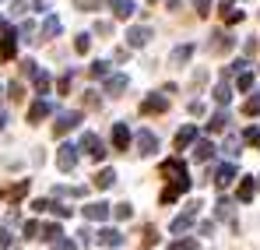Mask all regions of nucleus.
<instances>
[{
  "label": "nucleus",
  "instance_id": "2f4dec72",
  "mask_svg": "<svg viewBox=\"0 0 260 250\" xmlns=\"http://www.w3.org/2000/svg\"><path fill=\"white\" fill-rule=\"evenodd\" d=\"M39 233H43L46 240H60V236H63V229H60V226H46V229H39Z\"/></svg>",
  "mask_w": 260,
  "mask_h": 250
},
{
  "label": "nucleus",
  "instance_id": "72a5a7b5",
  "mask_svg": "<svg viewBox=\"0 0 260 250\" xmlns=\"http://www.w3.org/2000/svg\"><path fill=\"white\" fill-rule=\"evenodd\" d=\"M239 88H243V92H246V88H253V74H250V71H239Z\"/></svg>",
  "mask_w": 260,
  "mask_h": 250
},
{
  "label": "nucleus",
  "instance_id": "a19ab883",
  "mask_svg": "<svg viewBox=\"0 0 260 250\" xmlns=\"http://www.w3.org/2000/svg\"><path fill=\"white\" fill-rule=\"evenodd\" d=\"M225 152H229V155H239V141H236V137H229V145H225Z\"/></svg>",
  "mask_w": 260,
  "mask_h": 250
},
{
  "label": "nucleus",
  "instance_id": "79ce46f5",
  "mask_svg": "<svg viewBox=\"0 0 260 250\" xmlns=\"http://www.w3.org/2000/svg\"><path fill=\"white\" fill-rule=\"evenodd\" d=\"M39 229H43V226H39V222H25V236H36V233H39Z\"/></svg>",
  "mask_w": 260,
  "mask_h": 250
},
{
  "label": "nucleus",
  "instance_id": "ea45409f",
  "mask_svg": "<svg viewBox=\"0 0 260 250\" xmlns=\"http://www.w3.org/2000/svg\"><path fill=\"white\" fill-rule=\"evenodd\" d=\"M11 243H14V240H11V233H7V229H0V250H7Z\"/></svg>",
  "mask_w": 260,
  "mask_h": 250
},
{
  "label": "nucleus",
  "instance_id": "9b49d317",
  "mask_svg": "<svg viewBox=\"0 0 260 250\" xmlns=\"http://www.w3.org/2000/svg\"><path fill=\"white\" fill-rule=\"evenodd\" d=\"M0 57H4V60L14 57V32H11V29H4V36H0Z\"/></svg>",
  "mask_w": 260,
  "mask_h": 250
},
{
  "label": "nucleus",
  "instance_id": "c85d7f7f",
  "mask_svg": "<svg viewBox=\"0 0 260 250\" xmlns=\"http://www.w3.org/2000/svg\"><path fill=\"white\" fill-rule=\"evenodd\" d=\"M169 250H197V240H190V236H186V240H173Z\"/></svg>",
  "mask_w": 260,
  "mask_h": 250
},
{
  "label": "nucleus",
  "instance_id": "5701e85b",
  "mask_svg": "<svg viewBox=\"0 0 260 250\" xmlns=\"http://www.w3.org/2000/svg\"><path fill=\"white\" fill-rule=\"evenodd\" d=\"M229 99H232V88H229V81H221V85L215 88V102H221V106H225Z\"/></svg>",
  "mask_w": 260,
  "mask_h": 250
},
{
  "label": "nucleus",
  "instance_id": "20e7f679",
  "mask_svg": "<svg viewBox=\"0 0 260 250\" xmlns=\"http://www.w3.org/2000/svg\"><path fill=\"white\" fill-rule=\"evenodd\" d=\"M81 148H85L91 159H106V145H102L95 134H81Z\"/></svg>",
  "mask_w": 260,
  "mask_h": 250
},
{
  "label": "nucleus",
  "instance_id": "7c9ffc66",
  "mask_svg": "<svg viewBox=\"0 0 260 250\" xmlns=\"http://www.w3.org/2000/svg\"><path fill=\"white\" fill-rule=\"evenodd\" d=\"M243 113H246V117H257V113H260V95H257V99H246Z\"/></svg>",
  "mask_w": 260,
  "mask_h": 250
},
{
  "label": "nucleus",
  "instance_id": "f8f14e48",
  "mask_svg": "<svg viewBox=\"0 0 260 250\" xmlns=\"http://www.w3.org/2000/svg\"><path fill=\"white\" fill-rule=\"evenodd\" d=\"M193 218H197V205H193V208H190V211H183V215L176 218L173 226H169V233H183V229H186V226H190Z\"/></svg>",
  "mask_w": 260,
  "mask_h": 250
},
{
  "label": "nucleus",
  "instance_id": "c756f323",
  "mask_svg": "<svg viewBox=\"0 0 260 250\" xmlns=\"http://www.w3.org/2000/svg\"><path fill=\"white\" fill-rule=\"evenodd\" d=\"M246 145H253V148H260V127H246Z\"/></svg>",
  "mask_w": 260,
  "mask_h": 250
},
{
  "label": "nucleus",
  "instance_id": "393cba45",
  "mask_svg": "<svg viewBox=\"0 0 260 250\" xmlns=\"http://www.w3.org/2000/svg\"><path fill=\"white\" fill-rule=\"evenodd\" d=\"M225 127H229V113H215L211 124H208V130H225Z\"/></svg>",
  "mask_w": 260,
  "mask_h": 250
},
{
  "label": "nucleus",
  "instance_id": "473e14b6",
  "mask_svg": "<svg viewBox=\"0 0 260 250\" xmlns=\"http://www.w3.org/2000/svg\"><path fill=\"white\" fill-rule=\"evenodd\" d=\"M229 215H232V201L221 198V201H218V218H229Z\"/></svg>",
  "mask_w": 260,
  "mask_h": 250
},
{
  "label": "nucleus",
  "instance_id": "39448f33",
  "mask_svg": "<svg viewBox=\"0 0 260 250\" xmlns=\"http://www.w3.org/2000/svg\"><path fill=\"white\" fill-rule=\"evenodd\" d=\"M53 113V102L49 99H39V102H32V109H28V124H39Z\"/></svg>",
  "mask_w": 260,
  "mask_h": 250
},
{
  "label": "nucleus",
  "instance_id": "1a4fd4ad",
  "mask_svg": "<svg viewBox=\"0 0 260 250\" xmlns=\"http://www.w3.org/2000/svg\"><path fill=\"white\" fill-rule=\"evenodd\" d=\"M85 218H91V222H106V218H109V205H102V201L88 205V208H85Z\"/></svg>",
  "mask_w": 260,
  "mask_h": 250
},
{
  "label": "nucleus",
  "instance_id": "4468645a",
  "mask_svg": "<svg viewBox=\"0 0 260 250\" xmlns=\"http://www.w3.org/2000/svg\"><path fill=\"white\" fill-rule=\"evenodd\" d=\"M232 180H236V166H232V162H225V166L215 173V183H218V187H229Z\"/></svg>",
  "mask_w": 260,
  "mask_h": 250
},
{
  "label": "nucleus",
  "instance_id": "0eeeda50",
  "mask_svg": "<svg viewBox=\"0 0 260 250\" xmlns=\"http://www.w3.org/2000/svg\"><path fill=\"white\" fill-rule=\"evenodd\" d=\"M78 124H81V117H78V113H60V117H56V124H53V130H56V134H67V130H74Z\"/></svg>",
  "mask_w": 260,
  "mask_h": 250
},
{
  "label": "nucleus",
  "instance_id": "412c9836",
  "mask_svg": "<svg viewBox=\"0 0 260 250\" xmlns=\"http://www.w3.org/2000/svg\"><path fill=\"white\" fill-rule=\"evenodd\" d=\"M95 183H99L102 190H106V187H113V183H116V169H102V173L95 176Z\"/></svg>",
  "mask_w": 260,
  "mask_h": 250
},
{
  "label": "nucleus",
  "instance_id": "bb28decb",
  "mask_svg": "<svg viewBox=\"0 0 260 250\" xmlns=\"http://www.w3.org/2000/svg\"><path fill=\"white\" fill-rule=\"evenodd\" d=\"M190 53H193V46H179V49H173V64H186Z\"/></svg>",
  "mask_w": 260,
  "mask_h": 250
},
{
  "label": "nucleus",
  "instance_id": "4c0bfd02",
  "mask_svg": "<svg viewBox=\"0 0 260 250\" xmlns=\"http://www.w3.org/2000/svg\"><path fill=\"white\" fill-rule=\"evenodd\" d=\"M88 46H91V36H78V53H88Z\"/></svg>",
  "mask_w": 260,
  "mask_h": 250
},
{
  "label": "nucleus",
  "instance_id": "a211bd4d",
  "mask_svg": "<svg viewBox=\"0 0 260 250\" xmlns=\"http://www.w3.org/2000/svg\"><path fill=\"white\" fill-rule=\"evenodd\" d=\"M32 81H36V92H39V95H46V92H49V74H46V71H39V67H36V71H32Z\"/></svg>",
  "mask_w": 260,
  "mask_h": 250
},
{
  "label": "nucleus",
  "instance_id": "f03ea898",
  "mask_svg": "<svg viewBox=\"0 0 260 250\" xmlns=\"http://www.w3.org/2000/svg\"><path fill=\"white\" fill-rule=\"evenodd\" d=\"M56 166L63 169V173H71V169L78 166V148L74 145H60L56 148Z\"/></svg>",
  "mask_w": 260,
  "mask_h": 250
},
{
  "label": "nucleus",
  "instance_id": "6e6552de",
  "mask_svg": "<svg viewBox=\"0 0 260 250\" xmlns=\"http://www.w3.org/2000/svg\"><path fill=\"white\" fill-rule=\"evenodd\" d=\"M113 145H116V152H127V148H130V130H127V124H113Z\"/></svg>",
  "mask_w": 260,
  "mask_h": 250
},
{
  "label": "nucleus",
  "instance_id": "49530a36",
  "mask_svg": "<svg viewBox=\"0 0 260 250\" xmlns=\"http://www.w3.org/2000/svg\"><path fill=\"white\" fill-rule=\"evenodd\" d=\"M0 95H4V88H0Z\"/></svg>",
  "mask_w": 260,
  "mask_h": 250
},
{
  "label": "nucleus",
  "instance_id": "a878e982",
  "mask_svg": "<svg viewBox=\"0 0 260 250\" xmlns=\"http://www.w3.org/2000/svg\"><path fill=\"white\" fill-rule=\"evenodd\" d=\"M56 32H60V21H56V18H46V25H43V39H53Z\"/></svg>",
  "mask_w": 260,
  "mask_h": 250
},
{
  "label": "nucleus",
  "instance_id": "c03bdc74",
  "mask_svg": "<svg viewBox=\"0 0 260 250\" xmlns=\"http://www.w3.org/2000/svg\"><path fill=\"white\" fill-rule=\"evenodd\" d=\"M85 95H88V99H85V106H88V109H95V106H99V99H95V92H85Z\"/></svg>",
  "mask_w": 260,
  "mask_h": 250
},
{
  "label": "nucleus",
  "instance_id": "37998d69",
  "mask_svg": "<svg viewBox=\"0 0 260 250\" xmlns=\"http://www.w3.org/2000/svg\"><path fill=\"white\" fill-rule=\"evenodd\" d=\"M53 243H56V250H74V243H71V240H63V236H60V240H53Z\"/></svg>",
  "mask_w": 260,
  "mask_h": 250
},
{
  "label": "nucleus",
  "instance_id": "7ed1b4c3",
  "mask_svg": "<svg viewBox=\"0 0 260 250\" xmlns=\"http://www.w3.org/2000/svg\"><path fill=\"white\" fill-rule=\"evenodd\" d=\"M169 109V99L166 95H148V99H141V113L144 117H155V113H166Z\"/></svg>",
  "mask_w": 260,
  "mask_h": 250
},
{
  "label": "nucleus",
  "instance_id": "4be33fe9",
  "mask_svg": "<svg viewBox=\"0 0 260 250\" xmlns=\"http://www.w3.org/2000/svg\"><path fill=\"white\" fill-rule=\"evenodd\" d=\"M211 49H232V36H229V32H215V36H211Z\"/></svg>",
  "mask_w": 260,
  "mask_h": 250
},
{
  "label": "nucleus",
  "instance_id": "f704fd0d",
  "mask_svg": "<svg viewBox=\"0 0 260 250\" xmlns=\"http://www.w3.org/2000/svg\"><path fill=\"white\" fill-rule=\"evenodd\" d=\"M106 71H109L106 60H95V64H91V74H95V78H106Z\"/></svg>",
  "mask_w": 260,
  "mask_h": 250
},
{
  "label": "nucleus",
  "instance_id": "ddd939ff",
  "mask_svg": "<svg viewBox=\"0 0 260 250\" xmlns=\"http://www.w3.org/2000/svg\"><path fill=\"white\" fill-rule=\"evenodd\" d=\"M253 194H257L253 176H243V180H239V201H253Z\"/></svg>",
  "mask_w": 260,
  "mask_h": 250
},
{
  "label": "nucleus",
  "instance_id": "e433bc0d",
  "mask_svg": "<svg viewBox=\"0 0 260 250\" xmlns=\"http://www.w3.org/2000/svg\"><path fill=\"white\" fill-rule=\"evenodd\" d=\"M193 7H197V14L204 18V14H211V0H193Z\"/></svg>",
  "mask_w": 260,
  "mask_h": 250
},
{
  "label": "nucleus",
  "instance_id": "aec40b11",
  "mask_svg": "<svg viewBox=\"0 0 260 250\" xmlns=\"http://www.w3.org/2000/svg\"><path fill=\"white\" fill-rule=\"evenodd\" d=\"M113 14H116V18H130V14H134V4H130V0H113Z\"/></svg>",
  "mask_w": 260,
  "mask_h": 250
},
{
  "label": "nucleus",
  "instance_id": "f3484780",
  "mask_svg": "<svg viewBox=\"0 0 260 250\" xmlns=\"http://www.w3.org/2000/svg\"><path fill=\"white\" fill-rule=\"evenodd\" d=\"M193 155H197V162H208V159L215 155V145H211V141H197V148H193Z\"/></svg>",
  "mask_w": 260,
  "mask_h": 250
},
{
  "label": "nucleus",
  "instance_id": "6ab92c4d",
  "mask_svg": "<svg viewBox=\"0 0 260 250\" xmlns=\"http://www.w3.org/2000/svg\"><path fill=\"white\" fill-rule=\"evenodd\" d=\"M130 46H144V42L151 39V29H130Z\"/></svg>",
  "mask_w": 260,
  "mask_h": 250
},
{
  "label": "nucleus",
  "instance_id": "c9c22d12",
  "mask_svg": "<svg viewBox=\"0 0 260 250\" xmlns=\"http://www.w3.org/2000/svg\"><path fill=\"white\" fill-rule=\"evenodd\" d=\"M25 190H28V180H21V183H18V187H14L7 198H11V201H18V198H25Z\"/></svg>",
  "mask_w": 260,
  "mask_h": 250
},
{
  "label": "nucleus",
  "instance_id": "dca6fc26",
  "mask_svg": "<svg viewBox=\"0 0 260 250\" xmlns=\"http://www.w3.org/2000/svg\"><path fill=\"white\" fill-rule=\"evenodd\" d=\"M106 92H109V95H120V92H127V78H123V74H116V78H106Z\"/></svg>",
  "mask_w": 260,
  "mask_h": 250
},
{
  "label": "nucleus",
  "instance_id": "f257e3e1",
  "mask_svg": "<svg viewBox=\"0 0 260 250\" xmlns=\"http://www.w3.org/2000/svg\"><path fill=\"white\" fill-rule=\"evenodd\" d=\"M162 173L173 176V187L162 190V205H173L183 190H190V173H186V166H183V159H169V162L162 166Z\"/></svg>",
  "mask_w": 260,
  "mask_h": 250
},
{
  "label": "nucleus",
  "instance_id": "cd10ccee",
  "mask_svg": "<svg viewBox=\"0 0 260 250\" xmlns=\"http://www.w3.org/2000/svg\"><path fill=\"white\" fill-rule=\"evenodd\" d=\"M155 243H158V229H155V226H148V229H144V240H141V247H155Z\"/></svg>",
  "mask_w": 260,
  "mask_h": 250
},
{
  "label": "nucleus",
  "instance_id": "9d476101",
  "mask_svg": "<svg viewBox=\"0 0 260 250\" xmlns=\"http://www.w3.org/2000/svg\"><path fill=\"white\" fill-rule=\"evenodd\" d=\"M99 243H102V247H123V233H116V229H102V233H99Z\"/></svg>",
  "mask_w": 260,
  "mask_h": 250
},
{
  "label": "nucleus",
  "instance_id": "423d86ee",
  "mask_svg": "<svg viewBox=\"0 0 260 250\" xmlns=\"http://www.w3.org/2000/svg\"><path fill=\"white\" fill-rule=\"evenodd\" d=\"M155 148H158V137H155L151 130H141V134H137V152H141V155H155Z\"/></svg>",
  "mask_w": 260,
  "mask_h": 250
},
{
  "label": "nucleus",
  "instance_id": "58836bf2",
  "mask_svg": "<svg viewBox=\"0 0 260 250\" xmlns=\"http://www.w3.org/2000/svg\"><path fill=\"white\" fill-rule=\"evenodd\" d=\"M130 215H134L130 205H116V218H130Z\"/></svg>",
  "mask_w": 260,
  "mask_h": 250
},
{
  "label": "nucleus",
  "instance_id": "b1692460",
  "mask_svg": "<svg viewBox=\"0 0 260 250\" xmlns=\"http://www.w3.org/2000/svg\"><path fill=\"white\" fill-rule=\"evenodd\" d=\"M221 18H225L229 25H236V21H243V11H236V7H225V4H221Z\"/></svg>",
  "mask_w": 260,
  "mask_h": 250
},
{
  "label": "nucleus",
  "instance_id": "a18cd8bd",
  "mask_svg": "<svg viewBox=\"0 0 260 250\" xmlns=\"http://www.w3.org/2000/svg\"><path fill=\"white\" fill-rule=\"evenodd\" d=\"M4 124H7V117H4V113H0V130H4Z\"/></svg>",
  "mask_w": 260,
  "mask_h": 250
},
{
  "label": "nucleus",
  "instance_id": "2eb2a0df",
  "mask_svg": "<svg viewBox=\"0 0 260 250\" xmlns=\"http://www.w3.org/2000/svg\"><path fill=\"white\" fill-rule=\"evenodd\" d=\"M193 137H197V127H193V124H190V127H183V130L176 134V152H183V148H186V145H190Z\"/></svg>",
  "mask_w": 260,
  "mask_h": 250
}]
</instances>
